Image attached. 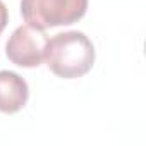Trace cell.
Wrapping results in <instances>:
<instances>
[{
    "label": "cell",
    "mask_w": 146,
    "mask_h": 146,
    "mask_svg": "<svg viewBox=\"0 0 146 146\" xmlns=\"http://www.w3.org/2000/svg\"><path fill=\"white\" fill-rule=\"evenodd\" d=\"M88 11V0H21L26 24L40 29L78 23Z\"/></svg>",
    "instance_id": "obj_2"
},
{
    "label": "cell",
    "mask_w": 146,
    "mask_h": 146,
    "mask_svg": "<svg viewBox=\"0 0 146 146\" xmlns=\"http://www.w3.org/2000/svg\"><path fill=\"white\" fill-rule=\"evenodd\" d=\"M7 23H9V11H7L5 4L2 2V0H0V33L5 29Z\"/></svg>",
    "instance_id": "obj_5"
},
{
    "label": "cell",
    "mask_w": 146,
    "mask_h": 146,
    "mask_svg": "<svg viewBox=\"0 0 146 146\" xmlns=\"http://www.w3.org/2000/svg\"><path fill=\"white\" fill-rule=\"evenodd\" d=\"M29 98L28 83L12 70H0V112L16 113Z\"/></svg>",
    "instance_id": "obj_4"
},
{
    "label": "cell",
    "mask_w": 146,
    "mask_h": 146,
    "mask_svg": "<svg viewBox=\"0 0 146 146\" xmlns=\"http://www.w3.org/2000/svg\"><path fill=\"white\" fill-rule=\"evenodd\" d=\"M46 43L48 36L45 29L35 28L31 24H23L7 40L5 55L12 64L19 67H38L45 60Z\"/></svg>",
    "instance_id": "obj_3"
},
{
    "label": "cell",
    "mask_w": 146,
    "mask_h": 146,
    "mask_svg": "<svg viewBox=\"0 0 146 146\" xmlns=\"http://www.w3.org/2000/svg\"><path fill=\"white\" fill-rule=\"evenodd\" d=\"M45 62L58 78H83L95 64V46L91 40L81 31L58 33L53 38H48Z\"/></svg>",
    "instance_id": "obj_1"
}]
</instances>
